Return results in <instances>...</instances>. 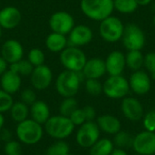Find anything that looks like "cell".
<instances>
[{"label": "cell", "instance_id": "7dc6e473", "mask_svg": "<svg viewBox=\"0 0 155 155\" xmlns=\"http://www.w3.org/2000/svg\"><path fill=\"white\" fill-rule=\"evenodd\" d=\"M153 25H154L155 26V15H153Z\"/></svg>", "mask_w": 155, "mask_h": 155}, {"label": "cell", "instance_id": "277c9868", "mask_svg": "<svg viewBox=\"0 0 155 155\" xmlns=\"http://www.w3.org/2000/svg\"><path fill=\"white\" fill-rule=\"evenodd\" d=\"M74 127L69 117L61 114L50 116L44 124L45 132L55 140H64L68 138L74 133Z\"/></svg>", "mask_w": 155, "mask_h": 155}, {"label": "cell", "instance_id": "ba28073f", "mask_svg": "<svg viewBox=\"0 0 155 155\" xmlns=\"http://www.w3.org/2000/svg\"><path fill=\"white\" fill-rule=\"evenodd\" d=\"M129 92V82L123 75L109 76L103 84V93L110 99H123Z\"/></svg>", "mask_w": 155, "mask_h": 155}, {"label": "cell", "instance_id": "6da1fadb", "mask_svg": "<svg viewBox=\"0 0 155 155\" xmlns=\"http://www.w3.org/2000/svg\"><path fill=\"white\" fill-rule=\"evenodd\" d=\"M85 79L82 72L64 70L55 79L54 86L56 92L64 98L74 97L78 93L83 80Z\"/></svg>", "mask_w": 155, "mask_h": 155}, {"label": "cell", "instance_id": "f1b7e54d", "mask_svg": "<svg viewBox=\"0 0 155 155\" xmlns=\"http://www.w3.org/2000/svg\"><path fill=\"white\" fill-rule=\"evenodd\" d=\"M133 141H134V137L131 135V134L121 130L120 132L114 134L113 143L117 148L126 149V148L132 147Z\"/></svg>", "mask_w": 155, "mask_h": 155}, {"label": "cell", "instance_id": "f35d334b", "mask_svg": "<svg viewBox=\"0 0 155 155\" xmlns=\"http://www.w3.org/2000/svg\"><path fill=\"white\" fill-rule=\"evenodd\" d=\"M69 119L71 120V122L74 124V126H80L82 125L83 124H84L86 122V119H85V115H84V110L83 108H77L70 116H69Z\"/></svg>", "mask_w": 155, "mask_h": 155}, {"label": "cell", "instance_id": "7c38bea8", "mask_svg": "<svg viewBox=\"0 0 155 155\" xmlns=\"http://www.w3.org/2000/svg\"><path fill=\"white\" fill-rule=\"evenodd\" d=\"M53 81V71L46 65L42 64L34 67L30 74V82L35 90L44 91L47 89Z\"/></svg>", "mask_w": 155, "mask_h": 155}, {"label": "cell", "instance_id": "4316f807", "mask_svg": "<svg viewBox=\"0 0 155 155\" xmlns=\"http://www.w3.org/2000/svg\"><path fill=\"white\" fill-rule=\"evenodd\" d=\"M8 69L19 74L22 77V76H30L34 69V66L30 64V62L27 59L23 58L14 64H9Z\"/></svg>", "mask_w": 155, "mask_h": 155}, {"label": "cell", "instance_id": "cb8c5ba5", "mask_svg": "<svg viewBox=\"0 0 155 155\" xmlns=\"http://www.w3.org/2000/svg\"><path fill=\"white\" fill-rule=\"evenodd\" d=\"M114 149V144L108 138L99 139L89 148V155H111Z\"/></svg>", "mask_w": 155, "mask_h": 155}, {"label": "cell", "instance_id": "8992f818", "mask_svg": "<svg viewBox=\"0 0 155 155\" xmlns=\"http://www.w3.org/2000/svg\"><path fill=\"white\" fill-rule=\"evenodd\" d=\"M124 26L119 17L112 15L100 22L99 35L101 38L107 43H116L122 40Z\"/></svg>", "mask_w": 155, "mask_h": 155}, {"label": "cell", "instance_id": "7bdbcfd3", "mask_svg": "<svg viewBox=\"0 0 155 155\" xmlns=\"http://www.w3.org/2000/svg\"><path fill=\"white\" fill-rule=\"evenodd\" d=\"M111 155H128L126 151L124 149H121V148H116L114 149L113 153H111Z\"/></svg>", "mask_w": 155, "mask_h": 155}, {"label": "cell", "instance_id": "ac0fdd59", "mask_svg": "<svg viewBox=\"0 0 155 155\" xmlns=\"http://www.w3.org/2000/svg\"><path fill=\"white\" fill-rule=\"evenodd\" d=\"M104 63L106 73L109 74V76L122 75L126 67L125 54L118 50L113 51L107 55Z\"/></svg>", "mask_w": 155, "mask_h": 155}, {"label": "cell", "instance_id": "9a60e30c", "mask_svg": "<svg viewBox=\"0 0 155 155\" xmlns=\"http://www.w3.org/2000/svg\"><path fill=\"white\" fill-rule=\"evenodd\" d=\"M24 54V46L15 39H8L5 41L0 47V55L7 62L8 64L23 59Z\"/></svg>", "mask_w": 155, "mask_h": 155}, {"label": "cell", "instance_id": "c3c4849f", "mask_svg": "<svg viewBox=\"0 0 155 155\" xmlns=\"http://www.w3.org/2000/svg\"><path fill=\"white\" fill-rule=\"evenodd\" d=\"M66 155H74V154H71V153H68V154H66Z\"/></svg>", "mask_w": 155, "mask_h": 155}, {"label": "cell", "instance_id": "8d00e7d4", "mask_svg": "<svg viewBox=\"0 0 155 155\" xmlns=\"http://www.w3.org/2000/svg\"><path fill=\"white\" fill-rule=\"evenodd\" d=\"M21 102L25 104L26 105L30 106L32 105L37 99H36V93L35 92V89L31 88H25L21 92Z\"/></svg>", "mask_w": 155, "mask_h": 155}, {"label": "cell", "instance_id": "60d3db41", "mask_svg": "<svg viewBox=\"0 0 155 155\" xmlns=\"http://www.w3.org/2000/svg\"><path fill=\"white\" fill-rule=\"evenodd\" d=\"M10 140H12V133L5 128H2L0 130V141L6 143L9 142Z\"/></svg>", "mask_w": 155, "mask_h": 155}, {"label": "cell", "instance_id": "bcb514c9", "mask_svg": "<svg viewBox=\"0 0 155 155\" xmlns=\"http://www.w3.org/2000/svg\"><path fill=\"white\" fill-rule=\"evenodd\" d=\"M2 35H3V28L0 26V38L2 37Z\"/></svg>", "mask_w": 155, "mask_h": 155}, {"label": "cell", "instance_id": "d6986e66", "mask_svg": "<svg viewBox=\"0 0 155 155\" xmlns=\"http://www.w3.org/2000/svg\"><path fill=\"white\" fill-rule=\"evenodd\" d=\"M85 79H100L106 74L104 60L99 57L87 59L83 70L81 71Z\"/></svg>", "mask_w": 155, "mask_h": 155}, {"label": "cell", "instance_id": "44dd1931", "mask_svg": "<svg viewBox=\"0 0 155 155\" xmlns=\"http://www.w3.org/2000/svg\"><path fill=\"white\" fill-rule=\"evenodd\" d=\"M69 45L67 36L55 32H51L45 38L46 49L54 54H60Z\"/></svg>", "mask_w": 155, "mask_h": 155}, {"label": "cell", "instance_id": "603a6c76", "mask_svg": "<svg viewBox=\"0 0 155 155\" xmlns=\"http://www.w3.org/2000/svg\"><path fill=\"white\" fill-rule=\"evenodd\" d=\"M29 111L31 119L42 125L45 124L51 116L48 104L41 100H36L32 105H30Z\"/></svg>", "mask_w": 155, "mask_h": 155}, {"label": "cell", "instance_id": "f6af8a7d", "mask_svg": "<svg viewBox=\"0 0 155 155\" xmlns=\"http://www.w3.org/2000/svg\"><path fill=\"white\" fill-rule=\"evenodd\" d=\"M4 125H5V117H4L3 114L0 113V130L2 128H4Z\"/></svg>", "mask_w": 155, "mask_h": 155}, {"label": "cell", "instance_id": "30bf717a", "mask_svg": "<svg viewBox=\"0 0 155 155\" xmlns=\"http://www.w3.org/2000/svg\"><path fill=\"white\" fill-rule=\"evenodd\" d=\"M52 32L67 35L75 25L74 16L66 11H56L51 15L48 21Z\"/></svg>", "mask_w": 155, "mask_h": 155}, {"label": "cell", "instance_id": "83f0119b", "mask_svg": "<svg viewBox=\"0 0 155 155\" xmlns=\"http://www.w3.org/2000/svg\"><path fill=\"white\" fill-rule=\"evenodd\" d=\"M114 7L117 12L127 15L134 13L139 5L135 0H114Z\"/></svg>", "mask_w": 155, "mask_h": 155}, {"label": "cell", "instance_id": "8fae6325", "mask_svg": "<svg viewBox=\"0 0 155 155\" xmlns=\"http://www.w3.org/2000/svg\"><path fill=\"white\" fill-rule=\"evenodd\" d=\"M134 151L138 155L155 154V133L143 131L134 137Z\"/></svg>", "mask_w": 155, "mask_h": 155}, {"label": "cell", "instance_id": "484cf974", "mask_svg": "<svg viewBox=\"0 0 155 155\" xmlns=\"http://www.w3.org/2000/svg\"><path fill=\"white\" fill-rule=\"evenodd\" d=\"M144 54L142 51H128L125 54L126 66L133 72L142 70L143 67Z\"/></svg>", "mask_w": 155, "mask_h": 155}, {"label": "cell", "instance_id": "d590c367", "mask_svg": "<svg viewBox=\"0 0 155 155\" xmlns=\"http://www.w3.org/2000/svg\"><path fill=\"white\" fill-rule=\"evenodd\" d=\"M143 66L151 78L155 80V52H150L144 55Z\"/></svg>", "mask_w": 155, "mask_h": 155}, {"label": "cell", "instance_id": "74e56055", "mask_svg": "<svg viewBox=\"0 0 155 155\" xmlns=\"http://www.w3.org/2000/svg\"><path fill=\"white\" fill-rule=\"evenodd\" d=\"M143 127L145 131L155 133V111L152 110L143 115Z\"/></svg>", "mask_w": 155, "mask_h": 155}, {"label": "cell", "instance_id": "ee69618b", "mask_svg": "<svg viewBox=\"0 0 155 155\" xmlns=\"http://www.w3.org/2000/svg\"><path fill=\"white\" fill-rule=\"evenodd\" d=\"M135 1L137 2V4H138L139 5L144 6V5H148L149 4H151V2H152L153 0H135Z\"/></svg>", "mask_w": 155, "mask_h": 155}, {"label": "cell", "instance_id": "5b68a950", "mask_svg": "<svg viewBox=\"0 0 155 155\" xmlns=\"http://www.w3.org/2000/svg\"><path fill=\"white\" fill-rule=\"evenodd\" d=\"M86 61V54L80 47L68 45L60 53V63L64 70L81 72Z\"/></svg>", "mask_w": 155, "mask_h": 155}, {"label": "cell", "instance_id": "2e32d148", "mask_svg": "<svg viewBox=\"0 0 155 155\" xmlns=\"http://www.w3.org/2000/svg\"><path fill=\"white\" fill-rule=\"evenodd\" d=\"M121 110L124 116L131 122H139L144 115V109L142 103L134 97H124L121 104Z\"/></svg>", "mask_w": 155, "mask_h": 155}, {"label": "cell", "instance_id": "3957f363", "mask_svg": "<svg viewBox=\"0 0 155 155\" xmlns=\"http://www.w3.org/2000/svg\"><path fill=\"white\" fill-rule=\"evenodd\" d=\"M44 127L33 119H26L19 124L15 128V134L18 141L25 145H35L38 143L44 135Z\"/></svg>", "mask_w": 155, "mask_h": 155}, {"label": "cell", "instance_id": "d6a6232c", "mask_svg": "<svg viewBox=\"0 0 155 155\" xmlns=\"http://www.w3.org/2000/svg\"><path fill=\"white\" fill-rule=\"evenodd\" d=\"M84 88L92 96H98L103 93V84L98 79H85Z\"/></svg>", "mask_w": 155, "mask_h": 155}, {"label": "cell", "instance_id": "5bb4252c", "mask_svg": "<svg viewBox=\"0 0 155 155\" xmlns=\"http://www.w3.org/2000/svg\"><path fill=\"white\" fill-rule=\"evenodd\" d=\"M69 45L82 47L89 45L93 38L94 33L91 27L86 25H74L71 32L67 35Z\"/></svg>", "mask_w": 155, "mask_h": 155}, {"label": "cell", "instance_id": "9c48e42d", "mask_svg": "<svg viewBox=\"0 0 155 155\" xmlns=\"http://www.w3.org/2000/svg\"><path fill=\"white\" fill-rule=\"evenodd\" d=\"M100 133L101 131L96 123L94 121L85 122L79 126L75 141L80 147L89 149L100 139Z\"/></svg>", "mask_w": 155, "mask_h": 155}, {"label": "cell", "instance_id": "f907efd6", "mask_svg": "<svg viewBox=\"0 0 155 155\" xmlns=\"http://www.w3.org/2000/svg\"><path fill=\"white\" fill-rule=\"evenodd\" d=\"M0 142H1V141H0Z\"/></svg>", "mask_w": 155, "mask_h": 155}, {"label": "cell", "instance_id": "e0dca14e", "mask_svg": "<svg viewBox=\"0 0 155 155\" xmlns=\"http://www.w3.org/2000/svg\"><path fill=\"white\" fill-rule=\"evenodd\" d=\"M22 21L21 11L14 6L7 5L0 9V26L5 30H12L17 27Z\"/></svg>", "mask_w": 155, "mask_h": 155}, {"label": "cell", "instance_id": "e575fe53", "mask_svg": "<svg viewBox=\"0 0 155 155\" xmlns=\"http://www.w3.org/2000/svg\"><path fill=\"white\" fill-rule=\"evenodd\" d=\"M14 104L12 94L0 89V113L4 114L10 110Z\"/></svg>", "mask_w": 155, "mask_h": 155}, {"label": "cell", "instance_id": "681fc988", "mask_svg": "<svg viewBox=\"0 0 155 155\" xmlns=\"http://www.w3.org/2000/svg\"><path fill=\"white\" fill-rule=\"evenodd\" d=\"M113 1H114V0H113Z\"/></svg>", "mask_w": 155, "mask_h": 155}, {"label": "cell", "instance_id": "7a4b0ae2", "mask_svg": "<svg viewBox=\"0 0 155 155\" xmlns=\"http://www.w3.org/2000/svg\"><path fill=\"white\" fill-rule=\"evenodd\" d=\"M80 9L89 19L101 22L113 15L114 11L113 0H81Z\"/></svg>", "mask_w": 155, "mask_h": 155}, {"label": "cell", "instance_id": "ab89813d", "mask_svg": "<svg viewBox=\"0 0 155 155\" xmlns=\"http://www.w3.org/2000/svg\"><path fill=\"white\" fill-rule=\"evenodd\" d=\"M84 110V115H85V119H86V122H89V121H94L96 117V111L95 109L91 106V105H86L83 108Z\"/></svg>", "mask_w": 155, "mask_h": 155}, {"label": "cell", "instance_id": "d4e9b609", "mask_svg": "<svg viewBox=\"0 0 155 155\" xmlns=\"http://www.w3.org/2000/svg\"><path fill=\"white\" fill-rule=\"evenodd\" d=\"M9 112H10V116H11L12 120L17 124L28 119V117L30 115L29 106L21 101L14 102Z\"/></svg>", "mask_w": 155, "mask_h": 155}, {"label": "cell", "instance_id": "52a82bcc", "mask_svg": "<svg viewBox=\"0 0 155 155\" xmlns=\"http://www.w3.org/2000/svg\"><path fill=\"white\" fill-rule=\"evenodd\" d=\"M122 41L127 51H142L146 44V36L138 25L128 24L124 26Z\"/></svg>", "mask_w": 155, "mask_h": 155}, {"label": "cell", "instance_id": "836d02e7", "mask_svg": "<svg viewBox=\"0 0 155 155\" xmlns=\"http://www.w3.org/2000/svg\"><path fill=\"white\" fill-rule=\"evenodd\" d=\"M4 153L5 155H22L23 149L21 143L19 141L10 140L9 142L5 143Z\"/></svg>", "mask_w": 155, "mask_h": 155}, {"label": "cell", "instance_id": "b9f144b4", "mask_svg": "<svg viewBox=\"0 0 155 155\" xmlns=\"http://www.w3.org/2000/svg\"><path fill=\"white\" fill-rule=\"evenodd\" d=\"M8 66L9 64H7V62L0 55V76L5 72L8 70Z\"/></svg>", "mask_w": 155, "mask_h": 155}, {"label": "cell", "instance_id": "4fadbf2b", "mask_svg": "<svg viewBox=\"0 0 155 155\" xmlns=\"http://www.w3.org/2000/svg\"><path fill=\"white\" fill-rule=\"evenodd\" d=\"M128 82L130 90L137 95H145L150 92L152 87V78L148 73L143 70L134 72Z\"/></svg>", "mask_w": 155, "mask_h": 155}, {"label": "cell", "instance_id": "7402d4cb", "mask_svg": "<svg viewBox=\"0 0 155 155\" xmlns=\"http://www.w3.org/2000/svg\"><path fill=\"white\" fill-rule=\"evenodd\" d=\"M100 131L108 134H115L121 131L122 124L120 120L114 115L111 114H103L97 118L96 122Z\"/></svg>", "mask_w": 155, "mask_h": 155}, {"label": "cell", "instance_id": "ffe728a7", "mask_svg": "<svg viewBox=\"0 0 155 155\" xmlns=\"http://www.w3.org/2000/svg\"><path fill=\"white\" fill-rule=\"evenodd\" d=\"M0 85L2 90L10 94H14L21 88L22 77L8 69L0 76Z\"/></svg>", "mask_w": 155, "mask_h": 155}, {"label": "cell", "instance_id": "f546056e", "mask_svg": "<svg viewBox=\"0 0 155 155\" xmlns=\"http://www.w3.org/2000/svg\"><path fill=\"white\" fill-rule=\"evenodd\" d=\"M78 108V103L74 97L64 98L59 106V113L63 116L69 117Z\"/></svg>", "mask_w": 155, "mask_h": 155}, {"label": "cell", "instance_id": "4dcf8cb0", "mask_svg": "<svg viewBox=\"0 0 155 155\" xmlns=\"http://www.w3.org/2000/svg\"><path fill=\"white\" fill-rule=\"evenodd\" d=\"M69 153L70 147L68 143L64 140H57V142L47 148L45 155H66Z\"/></svg>", "mask_w": 155, "mask_h": 155}, {"label": "cell", "instance_id": "1f68e13d", "mask_svg": "<svg viewBox=\"0 0 155 155\" xmlns=\"http://www.w3.org/2000/svg\"><path fill=\"white\" fill-rule=\"evenodd\" d=\"M27 60L30 62V64L34 66H39L42 64H45V54L44 51L40 48L34 47L32 48L27 54Z\"/></svg>", "mask_w": 155, "mask_h": 155}]
</instances>
